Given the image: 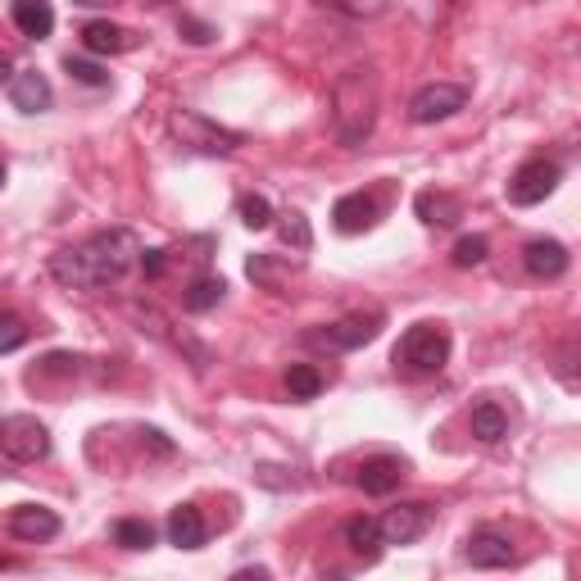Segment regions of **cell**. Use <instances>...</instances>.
Here are the masks:
<instances>
[{"instance_id": "cell-1", "label": "cell", "mask_w": 581, "mask_h": 581, "mask_svg": "<svg viewBox=\"0 0 581 581\" xmlns=\"http://www.w3.org/2000/svg\"><path fill=\"white\" fill-rule=\"evenodd\" d=\"M141 260V241L128 227H110V232H96L83 245L60 250L50 255V277L68 291H105L118 287Z\"/></svg>"}, {"instance_id": "cell-2", "label": "cell", "mask_w": 581, "mask_h": 581, "mask_svg": "<svg viewBox=\"0 0 581 581\" xmlns=\"http://www.w3.org/2000/svg\"><path fill=\"white\" fill-rule=\"evenodd\" d=\"M377 100H382V83H377L372 64H355L337 78V87H332V132H337L341 146L368 141L372 123H377Z\"/></svg>"}, {"instance_id": "cell-3", "label": "cell", "mask_w": 581, "mask_h": 581, "mask_svg": "<svg viewBox=\"0 0 581 581\" xmlns=\"http://www.w3.org/2000/svg\"><path fill=\"white\" fill-rule=\"evenodd\" d=\"M168 132H173V141H178V146L200 150V155H232V150L245 141L232 128H218V123L205 118L200 110H173L168 114Z\"/></svg>"}, {"instance_id": "cell-4", "label": "cell", "mask_w": 581, "mask_h": 581, "mask_svg": "<svg viewBox=\"0 0 581 581\" xmlns=\"http://www.w3.org/2000/svg\"><path fill=\"white\" fill-rule=\"evenodd\" d=\"M445 359H450V332L441 323H418L395 345V364L409 372H441Z\"/></svg>"}, {"instance_id": "cell-5", "label": "cell", "mask_w": 581, "mask_h": 581, "mask_svg": "<svg viewBox=\"0 0 581 581\" xmlns=\"http://www.w3.org/2000/svg\"><path fill=\"white\" fill-rule=\"evenodd\" d=\"M382 332V314H350V318H337L327 327H314L310 332V345H323V350H364L368 341H377Z\"/></svg>"}, {"instance_id": "cell-6", "label": "cell", "mask_w": 581, "mask_h": 581, "mask_svg": "<svg viewBox=\"0 0 581 581\" xmlns=\"http://www.w3.org/2000/svg\"><path fill=\"white\" fill-rule=\"evenodd\" d=\"M564 182V168L554 160H527L514 178H509V205L527 210V205H541L545 195H554V187Z\"/></svg>"}, {"instance_id": "cell-7", "label": "cell", "mask_w": 581, "mask_h": 581, "mask_svg": "<svg viewBox=\"0 0 581 581\" xmlns=\"http://www.w3.org/2000/svg\"><path fill=\"white\" fill-rule=\"evenodd\" d=\"M0 450H5L14 464H37L50 454V437H46V427L37 418L18 414V418L0 422Z\"/></svg>"}, {"instance_id": "cell-8", "label": "cell", "mask_w": 581, "mask_h": 581, "mask_svg": "<svg viewBox=\"0 0 581 581\" xmlns=\"http://www.w3.org/2000/svg\"><path fill=\"white\" fill-rule=\"evenodd\" d=\"M437 509L432 504H395L377 518V532H382V545H414L427 527H432Z\"/></svg>"}, {"instance_id": "cell-9", "label": "cell", "mask_w": 581, "mask_h": 581, "mask_svg": "<svg viewBox=\"0 0 581 581\" xmlns=\"http://www.w3.org/2000/svg\"><path fill=\"white\" fill-rule=\"evenodd\" d=\"M468 105V91L464 87H454V83H432V87H422L414 100H409V118L414 123H441L450 114H459Z\"/></svg>"}, {"instance_id": "cell-10", "label": "cell", "mask_w": 581, "mask_h": 581, "mask_svg": "<svg viewBox=\"0 0 581 581\" xmlns=\"http://www.w3.org/2000/svg\"><path fill=\"white\" fill-rule=\"evenodd\" d=\"M10 536L14 541H55L60 536V514L46 509V504H18V509L10 514Z\"/></svg>"}, {"instance_id": "cell-11", "label": "cell", "mask_w": 581, "mask_h": 581, "mask_svg": "<svg viewBox=\"0 0 581 581\" xmlns=\"http://www.w3.org/2000/svg\"><path fill=\"white\" fill-rule=\"evenodd\" d=\"M332 223H337V232L341 237H359L368 232V227L377 223V200L355 191V195H341L337 205H332Z\"/></svg>"}, {"instance_id": "cell-12", "label": "cell", "mask_w": 581, "mask_h": 581, "mask_svg": "<svg viewBox=\"0 0 581 581\" xmlns=\"http://www.w3.org/2000/svg\"><path fill=\"white\" fill-rule=\"evenodd\" d=\"M83 46L91 50V55H123V50H137L141 37L118 28V23H105V18H91L83 28Z\"/></svg>"}, {"instance_id": "cell-13", "label": "cell", "mask_w": 581, "mask_h": 581, "mask_svg": "<svg viewBox=\"0 0 581 581\" xmlns=\"http://www.w3.org/2000/svg\"><path fill=\"white\" fill-rule=\"evenodd\" d=\"M464 559L472 568H509L514 564V545H509V536H500V532H472L464 541Z\"/></svg>"}, {"instance_id": "cell-14", "label": "cell", "mask_w": 581, "mask_h": 581, "mask_svg": "<svg viewBox=\"0 0 581 581\" xmlns=\"http://www.w3.org/2000/svg\"><path fill=\"white\" fill-rule=\"evenodd\" d=\"M522 268L532 273V277H541V282H554V277H564L568 273V250L559 245V241H527V250H522Z\"/></svg>"}, {"instance_id": "cell-15", "label": "cell", "mask_w": 581, "mask_h": 581, "mask_svg": "<svg viewBox=\"0 0 581 581\" xmlns=\"http://www.w3.org/2000/svg\"><path fill=\"white\" fill-rule=\"evenodd\" d=\"M400 482H404V459H395V454H377V459H368L359 468V491L364 495H391Z\"/></svg>"}, {"instance_id": "cell-16", "label": "cell", "mask_w": 581, "mask_h": 581, "mask_svg": "<svg viewBox=\"0 0 581 581\" xmlns=\"http://www.w3.org/2000/svg\"><path fill=\"white\" fill-rule=\"evenodd\" d=\"M10 14H14V28L33 41H46L55 33V10H50V0H14Z\"/></svg>"}, {"instance_id": "cell-17", "label": "cell", "mask_w": 581, "mask_h": 581, "mask_svg": "<svg viewBox=\"0 0 581 581\" xmlns=\"http://www.w3.org/2000/svg\"><path fill=\"white\" fill-rule=\"evenodd\" d=\"M205 536H210V527H205V518H200L195 504H178V509L168 514V541L178 550H200Z\"/></svg>"}, {"instance_id": "cell-18", "label": "cell", "mask_w": 581, "mask_h": 581, "mask_svg": "<svg viewBox=\"0 0 581 581\" xmlns=\"http://www.w3.org/2000/svg\"><path fill=\"white\" fill-rule=\"evenodd\" d=\"M10 100L23 114H41V110H50V83L37 68H28V73H18V78H10Z\"/></svg>"}, {"instance_id": "cell-19", "label": "cell", "mask_w": 581, "mask_h": 581, "mask_svg": "<svg viewBox=\"0 0 581 581\" xmlns=\"http://www.w3.org/2000/svg\"><path fill=\"white\" fill-rule=\"evenodd\" d=\"M414 210H418L422 223H432V227H454V223L464 218V205L450 191H422L414 200Z\"/></svg>"}, {"instance_id": "cell-20", "label": "cell", "mask_w": 581, "mask_h": 581, "mask_svg": "<svg viewBox=\"0 0 581 581\" xmlns=\"http://www.w3.org/2000/svg\"><path fill=\"white\" fill-rule=\"evenodd\" d=\"M223 295H227L223 277H195V282L182 291V310L187 314H210V310H218Z\"/></svg>"}, {"instance_id": "cell-21", "label": "cell", "mask_w": 581, "mask_h": 581, "mask_svg": "<svg viewBox=\"0 0 581 581\" xmlns=\"http://www.w3.org/2000/svg\"><path fill=\"white\" fill-rule=\"evenodd\" d=\"M504 432H509V418H504L500 404H491V400L477 404V409H472V437L495 445V441H504Z\"/></svg>"}, {"instance_id": "cell-22", "label": "cell", "mask_w": 581, "mask_h": 581, "mask_svg": "<svg viewBox=\"0 0 581 581\" xmlns=\"http://www.w3.org/2000/svg\"><path fill=\"white\" fill-rule=\"evenodd\" d=\"M345 541L355 554H364V559H377V550H382V532H377V518H355L345 527Z\"/></svg>"}, {"instance_id": "cell-23", "label": "cell", "mask_w": 581, "mask_h": 581, "mask_svg": "<svg viewBox=\"0 0 581 581\" xmlns=\"http://www.w3.org/2000/svg\"><path fill=\"white\" fill-rule=\"evenodd\" d=\"M114 541L123 550H150L155 545V527H150L146 518H118L114 522Z\"/></svg>"}, {"instance_id": "cell-24", "label": "cell", "mask_w": 581, "mask_h": 581, "mask_svg": "<svg viewBox=\"0 0 581 581\" xmlns=\"http://www.w3.org/2000/svg\"><path fill=\"white\" fill-rule=\"evenodd\" d=\"M287 391H291V400H314L323 391V372L314 364H295L287 372Z\"/></svg>"}, {"instance_id": "cell-25", "label": "cell", "mask_w": 581, "mask_h": 581, "mask_svg": "<svg viewBox=\"0 0 581 581\" xmlns=\"http://www.w3.org/2000/svg\"><path fill=\"white\" fill-rule=\"evenodd\" d=\"M237 214H241V223L250 227V232H264V227L273 223V205L264 195H241V205H237Z\"/></svg>"}, {"instance_id": "cell-26", "label": "cell", "mask_w": 581, "mask_h": 581, "mask_svg": "<svg viewBox=\"0 0 581 581\" xmlns=\"http://www.w3.org/2000/svg\"><path fill=\"white\" fill-rule=\"evenodd\" d=\"M323 5L345 14V18H377V14L391 10V0H323Z\"/></svg>"}, {"instance_id": "cell-27", "label": "cell", "mask_w": 581, "mask_h": 581, "mask_svg": "<svg viewBox=\"0 0 581 581\" xmlns=\"http://www.w3.org/2000/svg\"><path fill=\"white\" fill-rule=\"evenodd\" d=\"M277 232H282V241L291 245V250H310L314 245V232H310V218L305 214H282V227H277Z\"/></svg>"}, {"instance_id": "cell-28", "label": "cell", "mask_w": 581, "mask_h": 581, "mask_svg": "<svg viewBox=\"0 0 581 581\" xmlns=\"http://www.w3.org/2000/svg\"><path fill=\"white\" fill-rule=\"evenodd\" d=\"M64 73L73 83H83V87H110V73L100 68V64H91V60H64Z\"/></svg>"}, {"instance_id": "cell-29", "label": "cell", "mask_w": 581, "mask_h": 581, "mask_svg": "<svg viewBox=\"0 0 581 581\" xmlns=\"http://www.w3.org/2000/svg\"><path fill=\"white\" fill-rule=\"evenodd\" d=\"M487 250H491L487 237H464L459 245H454V268H477V264H487Z\"/></svg>"}, {"instance_id": "cell-30", "label": "cell", "mask_w": 581, "mask_h": 581, "mask_svg": "<svg viewBox=\"0 0 581 581\" xmlns=\"http://www.w3.org/2000/svg\"><path fill=\"white\" fill-rule=\"evenodd\" d=\"M23 341H28V327H23V318L0 314V355H10V350H18Z\"/></svg>"}, {"instance_id": "cell-31", "label": "cell", "mask_w": 581, "mask_h": 581, "mask_svg": "<svg viewBox=\"0 0 581 581\" xmlns=\"http://www.w3.org/2000/svg\"><path fill=\"white\" fill-rule=\"evenodd\" d=\"M178 33H182L191 46H210V41L218 37V33L210 28V23H200V18H191V14H182V18H178Z\"/></svg>"}, {"instance_id": "cell-32", "label": "cell", "mask_w": 581, "mask_h": 581, "mask_svg": "<svg viewBox=\"0 0 581 581\" xmlns=\"http://www.w3.org/2000/svg\"><path fill=\"white\" fill-rule=\"evenodd\" d=\"M137 264H141L146 277H160L164 264H168V250H141V260H137Z\"/></svg>"}, {"instance_id": "cell-33", "label": "cell", "mask_w": 581, "mask_h": 581, "mask_svg": "<svg viewBox=\"0 0 581 581\" xmlns=\"http://www.w3.org/2000/svg\"><path fill=\"white\" fill-rule=\"evenodd\" d=\"M5 83H10V60L0 55V87H5Z\"/></svg>"}, {"instance_id": "cell-34", "label": "cell", "mask_w": 581, "mask_h": 581, "mask_svg": "<svg viewBox=\"0 0 581 581\" xmlns=\"http://www.w3.org/2000/svg\"><path fill=\"white\" fill-rule=\"evenodd\" d=\"M73 5H87V10H96V5H105V0H73Z\"/></svg>"}, {"instance_id": "cell-35", "label": "cell", "mask_w": 581, "mask_h": 581, "mask_svg": "<svg viewBox=\"0 0 581 581\" xmlns=\"http://www.w3.org/2000/svg\"><path fill=\"white\" fill-rule=\"evenodd\" d=\"M0 568H14V559H10V554H0Z\"/></svg>"}, {"instance_id": "cell-36", "label": "cell", "mask_w": 581, "mask_h": 581, "mask_svg": "<svg viewBox=\"0 0 581 581\" xmlns=\"http://www.w3.org/2000/svg\"><path fill=\"white\" fill-rule=\"evenodd\" d=\"M0 187H5V164H0Z\"/></svg>"}]
</instances>
